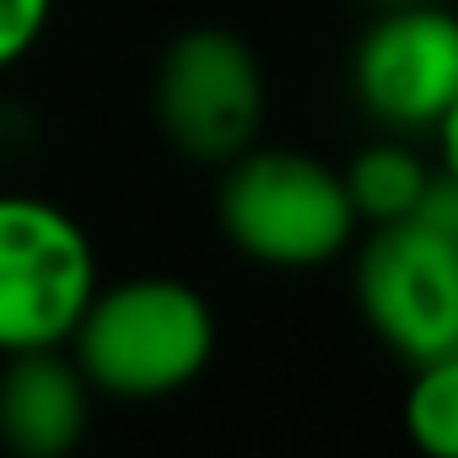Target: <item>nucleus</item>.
<instances>
[{
  "label": "nucleus",
  "mask_w": 458,
  "mask_h": 458,
  "mask_svg": "<svg viewBox=\"0 0 458 458\" xmlns=\"http://www.w3.org/2000/svg\"><path fill=\"white\" fill-rule=\"evenodd\" d=\"M345 194L356 205V221L383 226V221H404L431 178V162L410 146V135H383L372 146H361L345 167Z\"/></svg>",
  "instance_id": "nucleus-8"
},
{
  "label": "nucleus",
  "mask_w": 458,
  "mask_h": 458,
  "mask_svg": "<svg viewBox=\"0 0 458 458\" xmlns=\"http://www.w3.org/2000/svg\"><path fill=\"white\" fill-rule=\"evenodd\" d=\"M49 17H55V0H0V71L22 65L38 38L49 33Z\"/></svg>",
  "instance_id": "nucleus-10"
},
{
  "label": "nucleus",
  "mask_w": 458,
  "mask_h": 458,
  "mask_svg": "<svg viewBox=\"0 0 458 458\" xmlns=\"http://www.w3.org/2000/svg\"><path fill=\"white\" fill-rule=\"evenodd\" d=\"M356 308L377 345L420 367L458 345V249L415 221H383L356 243Z\"/></svg>",
  "instance_id": "nucleus-5"
},
{
  "label": "nucleus",
  "mask_w": 458,
  "mask_h": 458,
  "mask_svg": "<svg viewBox=\"0 0 458 458\" xmlns=\"http://www.w3.org/2000/svg\"><path fill=\"white\" fill-rule=\"evenodd\" d=\"M404 221L426 226L431 238H442V243L458 249V178L442 173V167H431V178H426V189H420V199H415V210Z\"/></svg>",
  "instance_id": "nucleus-11"
},
{
  "label": "nucleus",
  "mask_w": 458,
  "mask_h": 458,
  "mask_svg": "<svg viewBox=\"0 0 458 458\" xmlns=\"http://www.w3.org/2000/svg\"><path fill=\"white\" fill-rule=\"evenodd\" d=\"M71 361L108 399H167L199 383L216 356V308L199 286L178 276H124L98 281L87 313L65 340Z\"/></svg>",
  "instance_id": "nucleus-1"
},
{
  "label": "nucleus",
  "mask_w": 458,
  "mask_h": 458,
  "mask_svg": "<svg viewBox=\"0 0 458 458\" xmlns=\"http://www.w3.org/2000/svg\"><path fill=\"white\" fill-rule=\"evenodd\" d=\"M92 383L65 345L0 356V447L17 458H65L92 426Z\"/></svg>",
  "instance_id": "nucleus-7"
},
{
  "label": "nucleus",
  "mask_w": 458,
  "mask_h": 458,
  "mask_svg": "<svg viewBox=\"0 0 458 458\" xmlns=\"http://www.w3.org/2000/svg\"><path fill=\"white\" fill-rule=\"evenodd\" d=\"M216 226L265 270H318L356 243V205L340 167L292 146H249L221 162Z\"/></svg>",
  "instance_id": "nucleus-2"
},
{
  "label": "nucleus",
  "mask_w": 458,
  "mask_h": 458,
  "mask_svg": "<svg viewBox=\"0 0 458 458\" xmlns=\"http://www.w3.org/2000/svg\"><path fill=\"white\" fill-rule=\"evenodd\" d=\"M377 6H399V0H377Z\"/></svg>",
  "instance_id": "nucleus-13"
},
{
  "label": "nucleus",
  "mask_w": 458,
  "mask_h": 458,
  "mask_svg": "<svg viewBox=\"0 0 458 458\" xmlns=\"http://www.w3.org/2000/svg\"><path fill=\"white\" fill-rule=\"evenodd\" d=\"M351 92L383 135H431L458 98V12L442 0L383 6L356 38Z\"/></svg>",
  "instance_id": "nucleus-6"
},
{
  "label": "nucleus",
  "mask_w": 458,
  "mask_h": 458,
  "mask_svg": "<svg viewBox=\"0 0 458 458\" xmlns=\"http://www.w3.org/2000/svg\"><path fill=\"white\" fill-rule=\"evenodd\" d=\"M98 292L87 226L22 189H0V356L65 345Z\"/></svg>",
  "instance_id": "nucleus-3"
},
{
  "label": "nucleus",
  "mask_w": 458,
  "mask_h": 458,
  "mask_svg": "<svg viewBox=\"0 0 458 458\" xmlns=\"http://www.w3.org/2000/svg\"><path fill=\"white\" fill-rule=\"evenodd\" d=\"M431 135H437V167L458 178V98L447 103V114L437 119V130H431Z\"/></svg>",
  "instance_id": "nucleus-12"
},
{
  "label": "nucleus",
  "mask_w": 458,
  "mask_h": 458,
  "mask_svg": "<svg viewBox=\"0 0 458 458\" xmlns=\"http://www.w3.org/2000/svg\"><path fill=\"white\" fill-rule=\"evenodd\" d=\"M265 65L233 28H183L151 76V114L162 140L194 162L221 167L265 130Z\"/></svg>",
  "instance_id": "nucleus-4"
},
{
  "label": "nucleus",
  "mask_w": 458,
  "mask_h": 458,
  "mask_svg": "<svg viewBox=\"0 0 458 458\" xmlns=\"http://www.w3.org/2000/svg\"><path fill=\"white\" fill-rule=\"evenodd\" d=\"M404 388V437L426 458H458V345L410 367Z\"/></svg>",
  "instance_id": "nucleus-9"
}]
</instances>
